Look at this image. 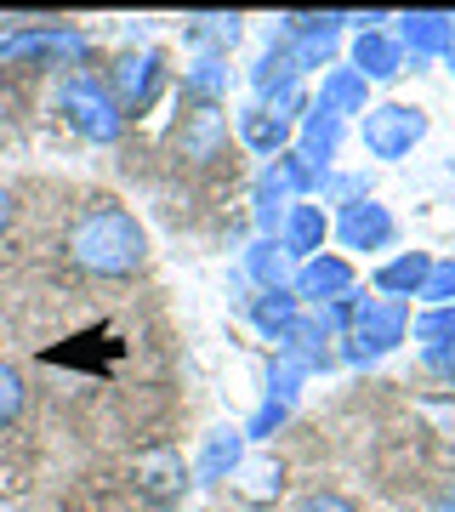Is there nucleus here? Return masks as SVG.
Instances as JSON below:
<instances>
[{"mask_svg":"<svg viewBox=\"0 0 455 512\" xmlns=\"http://www.w3.org/2000/svg\"><path fill=\"white\" fill-rule=\"evenodd\" d=\"M319 109L325 114H364V80L353 69H342V74H330L325 86H319Z\"/></svg>","mask_w":455,"mask_h":512,"instance_id":"17","label":"nucleus"},{"mask_svg":"<svg viewBox=\"0 0 455 512\" xmlns=\"http://www.w3.org/2000/svg\"><path fill=\"white\" fill-rule=\"evenodd\" d=\"M291 296H279V291H268V302H262V308H256V325L268 330V336H285V330H291Z\"/></svg>","mask_w":455,"mask_h":512,"instance_id":"23","label":"nucleus"},{"mask_svg":"<svg viewBox=\"0 0 455 512\" xmlns=\"http://www.w3.org/2000/svg\"><path fill=\"white\" fill-rule=\"evenodd\" d=\"M427 268H433V256H427V251H404L399 262H387L382 274H376V285L387 291V302H399V296H421Z\"/></svg>","mask_w":455,"mask_h":512,"instance_id":"12","label":"nucleus"},{"mask_svg":"<svg viewBox=\"0 0 455 512\" xmlns=\"http://www.w3.org/2000/svg\"><path fill=\"white\" fill-rule=\"evenodd\" d=\"M421 302H433V308H455V262H433V268H427Z\"/></svg>","mask_w":455,"mask_h":512,"instance_id":"21","label":"nucleus"},{"mask_svg":"<svg viewBox=\"0 0 455 512\" xmlns=\"http://www.w3.org/2000/svg\"><path fill=\"white\" fill-rule=\"evenodd\" d=\"M57 114H63L86 143H120V131H126V114H120V103L109 97V86H103L97 74H69V80L57 86Z\"/></svg>","mask_w":455,"mask_h":512,"instance_id":"2","label":"nucleus"},{"mask_svg":"<svg viewBox=\"0 0 455 512\" xmlns=\"http://www.w3.org/2000/svg\"><path fill=\"white\" fill-rule=\"evenodd\" d=\"M239 450H245V439H239V433H211V444H205V456H200V467H194V473H200L205 484H217L222 473H234V467H239Z\"/></svg>","mask_w":455,"mask_h":512,"instance_id":"18","label":"nucleus"},{"mask_svg":"<svg viewBox=\"0 0 455 512\" xmlns=\"http://www.w3.org/2000/svg\"><path fill=\"white\" fill-rule=\"evenodd\" d=\"M12 217H18V200H12V188L0 183V234L12 228Z\"/></svg>","mask_w":455,"mask_h":512,"instance_id":"26","label":"nucleus"},{"mask_svg":"<svg viewBox=\"0 0 455 512\" xmlns=\"http://www.w3.org/2000/svg\"><path fill=\"white\" fill-rule=\"evenodd\" d=\"M12 57H46V63H80L86 57V35L74 23H46V29H12L0 40V63Z\"/></svg>","mask_w":455,"mask_h":512,"instance_id":"5","label":"nucleus"},{"mask_svg":"<svg viewBox=\"0 0 455 512\" xmlns=\"http://www.w3.org/2000/svg\"><path fill=\"white\" fill-rule=\"evenodd\" d=\"M444 63H450V74H455V46H450V52H444Z\"/></svg>","mask_w":455,"mask_h":512,"instance_id":"27","label":"nucleus"},{"mask_svg":"<svg viewBox=\"0 0 455 512\" xmlns=\"http://www.w3.org/2000/svg\"><path fill=\"white\" fill-rule=\"evenodd\" d=\"M296 512H359V507H353L347 495H330V490H325V495H308Z\"/></svg>","mask_w":455,"mask_h":512,"instance_id":"25","label":"nucleus"},{"mask_svg":"<svg viewBox=\"0 0 455 512\" xmlns=\"http://www.w3.org/2000/svg\"><path fill=\"white\" fill-rule=\"evenodd\" d=\"M222 143H228V120L217 114V103H211V109L182 114V131H177L182 160H217Z\"/></svg>","mask_w":455,"mask_h":512,"instance_id":"8","label":"nucleus"},{"mask_svg":"<svg viewBox=\"0 0 455 512\" xmlns=\"http://www.w3.org/2000/svg\"><path fill=\"white\" fill-rule=\"evenodd\" d=\"M188 40H211V46H234L239 40V18L228 12V18H194V29H188Z\"/></svg>","mask_w":455,"mask_h":512,"instance_id":"22","label":"nucleus"},{"mask_svg":"<svg viewBox=\"0 0 455 512\" xmlns=\"http://www.w3.org/2000/svg\"><path fill=\"white\" fill-rule=\"evenodd\" d=\"M63 251H69V262L91 279H131L148 262V234L126 205L97 200L69 222Z\"/></svg>","mask_w":455,"mask_h":512,"instance_id":"1","label":"nucleus"},{"mask_svg":"<svg viewBox=\"0 0 455 512\" xmlns=\"http://www.w3.org/2000/svg\"><path fill=\"white\" fill-rule=\"evenodd\" d=\"M450 23H455V18H450Z\"/></svg>","mask_w":455,"mask_h":512,"instance_id":"29","label":"nucleus"},{"mask_svg":"<svg viewBox=\"0 0 455 512\" xmlns=\"http://www.w3.org/2000/svg\"><path fill=\"white\" fill-rule=\"evenodd\" d=\"M23 399H29V387H23L18 365H6V359H0V433L23 416Z\"/></svg>","mask_w":455,"mask_h":512,"instance_id":"19","label":"nucleus"},{"mask_svg":"<svg viewBox=\"0 0 455 512\" xmlns=\"http://www.w3.org/2000/svg\"><path fill=\"white\" fill-rule=\"evenodd\" d=\"M103 86H109V97L120 103V114H143L148 103L160 97V86H165L160 52H120Z\"/></svg>","mask_w":455,"mask_h":512,"instance_id":"4","label":"nucleus"},{"mask_svg":"<svg viewBox=\"0 0 455 512\" xmlns=\"http://www.w3.org/2000/svg\"><path fill=\"white\" fill-rule=\"evenodd\" d=\"M404 308L399 302H387V296H376V302H370V296H364L359 302V319H353V342H359V359H376V353H387L393 348V342H404Z\"/></svg>","mask_w":455,"mask_h":512,"instance_id":"7","label":"nucleus"},{"mask_svg":"<svg viewBox=\"0 0 455 512\" xmlns=\"http://www.w3.org/2000/svg\"><path fill=\"white\" fill-rule=\"evenodd\" d=\"M251 274L273 291V279L285 274V262H279V245H256V251H251Z\"/></svg>","mask_w":455,"mask_h":512,"instance_id":"24","label":"nucleus"},{"mask_svg":"<svg viewBox=\"0 0 455 512\" xmlns=\"http://www.w3.org/2000/svg\"><path fill=\"white\" fill-rule=\"evenodd\" d=\"M364 148L376 160H404L410 148L427 137V114L421 109H404V103H382V109H364Z\"/></svg>","mask_w":455,"mask_h":512,"instance_id":"3","label":"nucleus"},{"mask_svg":"<svg viewBox=\"0 0 455 512\" xmlns=\"http://www.w3.org/2000/svg\"><path fill=\"white\" fill-rule=\"evenodd\" d=\"M0 97H6V80H0Z\"/></svg>","mask_w":455,"mask_h":512,"instance_id":"28","label":"nucleus"},{"mask_svg":"<svg viewBox=\"0 0 455 512\" xmlns=\"http://www.w3.org/2000/svg\"><path fill=\"white\" fill-rule=\"evenodd\" d=\"M239 137H245V143H251L256 154H273V148H279L285 137H291V120L256 103V109H245V114H239Z\"/></svg>","mask_w":455,"mask_h":512,"instance_id":"14","label":"nucleus"},{"mask_svg":"<svg viewBox=\"0 0 455 512\" xmlns=\"http://www.w3.org/2000/svg\"><path fill=\"white\" fill-rule=\"evenodd\" d=\"M404 40H410V52H450L455 23L444 18V12H410V18H404Z\"/></svg>","mask_w":455,"mask_h":512,"instance_id":"15","label":"nucleus"},{"mask_svg":"<svg viewBox=\"0 0 455 512\" xmlns=\"http://www.w3.org/2000/svg\"><path fill=\"white\" fill-rule=\"evenodd\" d=\"M342 239H347V251H382L387 239H393V217H387L382 205L353 200L342 211Z\"/></svg>","mask_w":455,"mask_h":512,"instance_id":"9","label":"nucleus"},{"mask_svg":"<svg viewBox=\"0 0 455 512\" xmlns=\"http://www.w3.org/2000/svg\"><path fill=\"white\" fill-rule=\"evenodd\" d=\"M131 484H137V495L143 501H154V507H165V501H177L182 490H188V467H182L177 450H143V456L131 461Z\"/></svg>","mask_w":455,"mask_h":512,"instance_id":"6","label":"nucleus"},{"mask_svg":"<svg viewBox=\"0 0 455 512\" xmlns=\"http://www.w3.org/2000/svg\"><path fill=\"white\" fill-rule=\"evenodd\" d=\"M353 63H359V80H387V74H399V40L382 35V29H364L359 46H353Z\"/></svg>","mask_w":455,"mask_h":512,"instance_id":"11","label":"nucleus"},{"mask_svg":"<svg viewBox=\"0 0 455 512\" xmlns=\"http://www.w3.org/2000/svg\"><path fill=\"white\" fill-rule=\"evenodd\" d=\"M347 291H353V268L336 262V256H313L296 274V296H308V302H342Z\"/></svg>","mask_w":455,"mask_h":512,"instance_id":"10","label":"nucleus"},{"mask_svg":"<svg viewBox=\"0 0 455 512\" xmlns=\"http://www.w3.org/2000/svg\"><path fill=\"white\" fill-rule=\"evenodd\" d=\"M325 211L319 205H291V222H285V239H279V251L291 256H313L319 245H325Z\"/></svg>","mask_w":455,"mask_h":512,"instance_id":"13","label":"nucleus"},{"mask_svg":"<svg viewBox=\"0 0 455 512\" xmlns=\"http://www.w3.org/2000/svg\"><path fill=\"white\" fill-rule=\"evenodd\" d=\"M182 92L200 97V109H211V97L228 92V69H222V57H217V52H205L200 63H194V69L182 74Z\"/></svg>","mask_w":455,"mask_h":512,"instance_id":"16","label":"nucleus"},{"mask_svg":"<svg viewBox=\"0 0 455 512\" xmlns=\"http://www.w3.org/2000/svg\"><path fill=\"white\" fill-rule=\"evenodd\" d=\"M410 336H416V342H427V348H444V342H455V308L421 313L416 325H410Z\"/></svg>","mask_w":455,"mask_h":512,"instance_id":"20","label":"nucleus"}]
</instances>
